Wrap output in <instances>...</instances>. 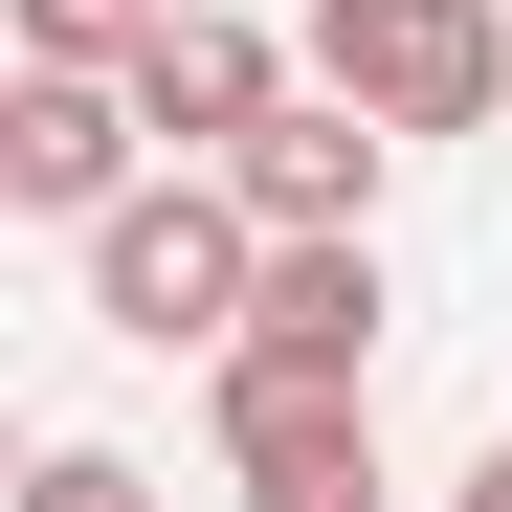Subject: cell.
<instances>
[{"mask_svg": "<svg viewBox=\"0 0 512 512\" xmlns=\"http://www.w3.org/2000/svg\"><path fill=\"white\" fill-rule=\"evenodd\" d=\"M245 268H268V223H245L223 156H156V179L90 223V312L134 334V357H223V334H245Z\"/></svg>", "mask_w": 512, "mask_h": 512, "instance_id": "cell-1", "label": "cell"}, {"mask_svg": "<svg viewBox=\"0 0 512 512\" xmlns=\"http://www.w3.org/2000/svg\"><path fill=\"white\" fill-rule=\"evenodd\" d=\"M312 90L379 134H490L512 112V0H312Z\"/></svg>", "mask_w": 512, "mask_h": 512, "instance_id": "cell-2", "label": "cell"}, {"mask_svg": "<svg viewBox=\"0 0 512 512\" xmlns=\"http://www.w3.org/2000/svg\"><path fill=\"white\" fill-rule=\"evenodd\" d=\"M201 423H223V490H245V512H401V490H379V379L201 357Z\"/></svg>", "mask_w": 512, "mask_h": 512, "instance_id": "cell-3", "label": "cell"}, {"mask_svg": "<svg viewBox=\"0 0 512 512\" xmlns=\"http://www.w3.org/2000/svg\"><path fill=\"white\" fill-rule=\"evenodd\" d=\"M134 179H156L134 67H23V90H0V201H23V223H67V245H90Z\"/></svg>", "mask_w": 512, "mask_h": 512, "instance_id": "cell-4", "label": "cell"}, {"mask_svg": "<svg viewBox=\"0 0 512 512\" xmlns=\"http://www.w3.org/2000/svg\"><path fill=\"white\" fill-rule=\"evenodd\" d=\"M290 90H312V67L268 45V0H179V23L134 45V112H156V156H245Z\"/></svg>", "mask_w": 512, "mask_h": 512, "instance_id": "cell-5", "label": "cell"}, {"mask_svg": "<svg viewBox=\"0 0 512 512\" xmlns=\"http://www.w3.org/2000/svg\"><path fill=\"white\" fill-rule=\"evenodd\" d=\"M223 357H268V379H379V223H268Z\"/></svg>", "mask_w": 512, "mask_h": 512, "instance_id": "cell-6", "label": "cell"}, {"mask_svg": "<svg viewBox=\"0 0 512 512\" xmlns=\"http://www.w3.org/2000/svg\"><path fill=\"white\" fill-rule=\"evenodd\" d=\"M223 179H245V223H379V179H401V134H379L357 90H290L268 134L223 156Z\"/></svg>", "mask_w": 512, "mask_h": 512, "instance_id": "cell-7", "label": "cell"}, {"mask_svg": "<svg viewBox=\"0 0 512 512\" xmlns=\"http://www.w3.org/2000/svg\"><path fill=\"white\" fill-rule=\"evenodd\" d=\"M179 0H23V67H134Z\"/></svg>", "mask_w": 512, "mask_h": 512, "instance_id": "cell-8", "label": "cell"}, {"mask_svg": "<svg viewBox=\"0 0 512 512\" xmlns=\"http://www.w3.org/2000/svg\"><path fill=\"white\" fill-rule=\"evenodd\" d=\"M23 512H156V468H134V446H45V468H23Z\"/></svg>", "mask_w": 512, "mask_h": 512, "instance_id": "cell-9", "label": "cell"}, {"mask_svg": "<svg viewBox=\"0 0 512 512\" xmlns=\"http://www.w3.org/2000/svg\"><path fill=\"white\" fill-rule=\"evenodd\" d=\"M446 512H512V423H490V446H468V490H446Z\"/></svg>", "mask_w": 512, "mask_h": 512, "instance_id": "cell-10", "label": "cell"}]
</instances>
